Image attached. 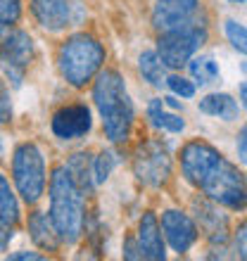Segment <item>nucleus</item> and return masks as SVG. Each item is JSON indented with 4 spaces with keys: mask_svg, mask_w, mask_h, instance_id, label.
I'll use <instances>...</instances> for the list:
<instances>
[{
    "mask_svg": "<svg viewBox=\"0 0 247 261\" xmlns=\"http://www.w3.org/2000/svg\"><path fill=\"white\" fill-rule=\"evenodd\" d=\"M93 100L103 117L105 136L112 143H124L129 138L131 124H133V105L126 93V83L121 74L114 69H105L97 74L93 86Z\"/></svg>",
    "mask_w": 247,
    "mask_h": 261,
    "instance_id": "f257e3e1",
    "label": "nucleus"
},
{
    "mask_svg": "<svg viewBox=\"0 0 247 261\" xmlns=\"http://www.w3.org/2000/svg\"><path fill=\"white\" fill-rule=\"evenodd\" d=\"M83 190L67 166H57L50 176V219L62 242H76L83 233Z\"/></svg>",
    "mask_w": 247,
    "mask_h": 261,
    "instance_id": "f03ea898",
    "label": "nucleus"
},
{
    "mask_svg": "<svg viewBox=\"0 0 247 261\" xmlns=\"http://www.w3.org/2000/svg\"><path fill=\"white\" fill-rule=\"evenodd\" d=\"M105 62V48L88 34H76L62 43L57 67L64 81L74 88H81L100 71Z\"/></svg>",
    "mask_w": 247,
    "mask_h": 261,
    "instance_id": "7ed1b4c3",
    "label": "nucleus"
},
{
    "mask_svg": "<svg viewBox=\"0 0 247 261\" xmlns=\"http://www.w3.org/2000/svg\"><path fill=\"white\" fill-rule=\"evenodd\" d=\"M34 62V41L27 31L0 24V69L12 81L14 88H19L24 81V71Z\"/></svg>",
    "mask_w": 247,
    "mask_h": 261,
    "instance_id": "20e7f679",
    "label": "nucleus"
},
{
    "mask_svg": "<svg viewBox=\"0 0 247 261\" xmlns=\"http://www.w3.org/2000/svg\"><path fill=\"white\" fill-rule=\"evenodd\" d=\"M12 178L19 195L27 202H36L45 190V162L34 143H24L14 150Z\"/></svg>",
    "mask_w": 247,
    "mask_h": 261,
    "instance_id": "39448f33",
    "label": "nucleus"
},
{
    "mask_svg": "<svg viewBox=\"0 0 247 261\" xmlns=\"http://www.w3.org/2000/svg\"><path fill=\"white\" fill-rule=\"evenodd\" d=\"M200 188L205 190L209 199L224 206H231V209H242L247 204V190L242 183V176L224 157H219V162L212 166V171L205 176Z\"/></svg>",
    "mask_w": 247,
    "mask_h": 261,
    "instance_id": "423d86ee",
    "label": "nucleus"
},
{
    "mask_svg": "<svg viewBox=\"0 0 247 261\" xmlns=\"http://www.w3.org/2000/svg\"><path fill=\"white\" fill-rule=\"evenodd\" d=\"M205 38H207V31L202 24L176 29V31H166V34L159 36L157 55L164 62V67L179 69L195 55V50L205 43Z\"/></svg>",
    "mask_w": 247,
    "mask_h": 261,
    "instance_id": "0eeeda50",
    "label": "nucleus"
},
{
    "mask_svg": "<svg viewBox=\"0 0 247 261\" xmlns=\"http://www.w3.org/2000/svg\"><path fill=\"white\" fill-rule=\"evenodd\" d=\"M31 10L36 21L50 31L76 27L86 19L83 0H31Z\"/></svg>",
    "mask_w": 247,
    "mask_h": 261,
    "instance_id": "6e6552de",
    "label": "nucleus"
},
{
    "mask_svg": "<svg viewBox=\"0 0 247 261\" xmlns=\"http://www.w3.org/2000/svg\"><path fill=\"white\" fill-rule=\"evenodd\" d=\"M133 171L140 183L159 188L171 173V159L159 143H145L133 159Z\"/></svg>",
    "mask_w": 247,
    "mask_h": 261,
    "instance_id": "1a4fd4ad",
    "label": "nucleus"
},
{
    "mask_svg": "<svg viewBox=\"0 0 247 261\" xmlns=\"http://www.w3.org/2000/svg\"><path fill=\"white\" fill-rule=\"evenodd\" d=\"M219 152L212 145L202 143V140H192L181 152V166H183V176L190 180L192 186H197L205 180V176L212 171V166L219 162Z\"/></svg>",
    "mask_w": 247,
    "mask_h": 261,
    "instance_id": "9d476101",
    "label": "nucleus"
},
{
    "mask_svg": "<svg viewBox=\"0 0 247 261\" xmlns=\"http://www.w3.org/2000/svg\"><path fill=\"white\" fill-rule=\"evenodd\" d=\"M152 24L157 31H176V29L195 27L197 19V5L192 3H174V0H159L152 10Z\"/></svg>",
    "mask_w": 247,
    "mask_h": 261,
    "instance_id": "9b49d317",
    "label": "nucleus"
},
{
    "mask_svg": "<svg viewBox=\"0 0 247 261\" xmlns=\"http://www.w3.org/2000/svg\"><path fill=\"white\" fill-rule=\"evenodd\" d=\"M90 110L86 105H69L62 107L53 117V133L62 140H74L90 130Z\"/></svg>",
    "mask_w": 247,
    "mask_h": 261,
    "instance_id": "f8f14e48",
    "label": "nucleus"
},
{
    "mask_svg": "<svg viewBox=\"0 0 247 261\" xmlns=\"http://www.w3.org/2000/svg\"><path fill=\"white\" fill-rule=\"evenodd\" d=\"M162 230L164 238L169 240V245L174 247V252H188L197 240V228L183 212L169 209L162 216Z\"/></svg>",
    "mask_w": 247,
    "mask_h": 261,
    "instance_id": "ddd939ff",
    "label": "nucleus"
},
{
    "mask_svg": "<svg viewBox=\"0 0 247 261\" xmlns=\"http://www.w3.org/2000/svg\"><path fill=\"white\" fill-rule=\"evenodd\" d=\"M138 245H140L143 259L159 261L166 256L162 233H159V223H157V219H155V214H150V212L143 214L140 226H138Z\"/></svg>",
    "mask_w": 247,
    "mask_h": 261,
    "instance_id": "4468645a",
    "label": "nucleus"
},
{
    "mask_svg": "<svg viewBox=\"0 0 247 261\" xmlns=\"http://www.w3.org/2000/svg\"><path fill=\"white\" fill-rule=\"evenodd\" d=\"M29 233H31V240L38 247L48 249V252H57V247H60V242H62L55 223L50 219V214L45 216L43 212H34L29 216Z\"/></svg>",
    "mask_w": 247,
    "mask_h": 261,
    "instance_id": "2eb2a0df",
    "label": "nucleus"
},
{
    "mask_svg": "<svg viewBox=\"0 0 247 261\" xmlns=\"http://www.w3.org/2000/svg\"><path fill=\"white\" fill-rule=\"evenodd\" d=\"M200 112H205L209 117H219L224 121H233L238 117V102L226 93H212L200 100Z\"/></svg>",
    "mask_w": 247,
    "mask_h": 261,
    "instance_id": "dca6fc26",
    "label": "nucleus"
},
{
    "mask_svg": "<svg viewBox=\"0 0 247 261\" xmlns=\"http://www.w3.org/2000/svg\"><path fill=\"white\" fill-rule=\"evenodd\" d=\"M147 117H150L152 126L164 128V130H171V133H181V130L185 128L183 119H179L176 114L164 112V102H162V100H152L150 107H147Z\"/></svg>",
    "mask_w": 247,
    "mask_h": 261,
    "instance_id": "f3484780",
    "label": "nucleus"
},
{
    "mask_svg": "<svg viewBox=\"0 0 247 261\" xmlns=\"http://www.w3.org/2000/svg\"><path fill=\"white\" fill-rule=\"evenodd\" d=\"M138 67H140L143 79H145V81H150L152 86H162V83L166 81V79H164V62L159 60L157 53H152V50L143 53V55H140V60H138Z\"/></svg>",
    "mask_w": 247,
    "mask_h": 261,
    "instance_id": "a211bd4d",
    "label": "nucleus"
},
{
    "mask_svg": "<svg viewBox=\"0 0 247 261\" xmlns=\"http://www.w3.org/2000/svg\"><path fill=\"white\" fill-rule=\"evenodd\" d=\"M67 169L69 173H71V178L79 183V188H81L83 193H88L90 188H93V166H90L88 162V154H74V157L67 162Z\"/></svg>",
    "mask_w": 247,
    "mask_h": 261,
    "instance_id": "6ab92c4d",
    "label": "nucleus"
},
{
    "mask_svg": "<svg viewBox=\"0 0 247 261\" xmlns=\"http://www.w3.org/2000/svg\"><path fill=\"white\" fill-rule=\"evenodd\" d=\"M0 219L10 226H14L19 221V206H17V199H14L10 183L5 180L3 173H0Z\"/></svg>",
    "mask_w": 247,
    "mask_h": 261,
    "instance_id": "aec40b11",
    "label": "nucleus"
},
{
    "mask_svg": "<svg viewBox=\"0 0 247 261\" xmlns=\"http://www.w3.org/2000/svg\"><path fill=\"white\" fill-rule=\"evenodd\" d=\"M190 71H192V76L197 79L200 86H207V83H212V81L219 79V67H216V62H214L212 57H200V60H192Z\"/></svg>",
    "mask_w": 247,
    "mask_h": 261,
    "instance_id": "412c9836",
    "label": "nucleus"
},
{
    "mask_svg": "<svg viewBox=\"0 0 247 261\" xmlns=\"http://www.w3.org/2000/svg\"><path fill=\"white\" fill-rule=\"evenodd\" d=\"M226 36L238 53L247 55V29L242 27V24H238V21H233V19L226 21Z\"/></svg>",
    "mask_w": 247,
    "mask_h": 261,
    "instance_id": "4be33fe9",
    "label": "nucleus"
},
{
    "mask_svg": "<svg viewBox=\"0 0 247 261\" xmlns=\"http://www.w3.org/2000/svg\"><path fill=\"white\" fill-rule=\"evenodd\" d=\"M117 164V157L112 154V152H103L100 157L95 159V164H93V176H95V183H105V180L110 178L112 169Z\"/></svg>",
    "mask_w": 247,
    "mask_h": 261,
    "instance_id": "5701e85b",
    "label": "nucleus"
},
{
    "mask_svg": "<svg viewBox=\"0 0 247 261\" xmlns=\"http://www.w3.org/2000/svg\"><path fill=\"white\" fill-rule=\"evenodd\" d=\"M21 14V0H0V24H14Z\"/></svg>",
    "mask_w": 247,
    "mask_h": 261,
    "instance_id": "b1692460",
    "label": "nucleus"
},
{
    "mask_svg": "<svg viewBox=\"0 0 247 261\" xmlns=\"http://www.w3.org/2000/svg\"><path fill=\"white\" fill-rule=\"evenodd\" d=\"M166 86L181 97H192L195 95V86H192L188 79H183V76H169V79H166Z\"/></svg>",
    "mask_w": 247,
    "mask_h": 261,
    "instance_id": "393cba45",
    "label": "nucleus"
},
{
    "mask_svg": "<svg viewBox=\"0 0 247 261\" xmlns=\"http://www.w3.org/2000/svg\"><path fill=\"white\" fill-rule=\"evenodd\" d=\"M12 119V100H10V90L5 81L0 79V124H7Z\"/></svg>",
    "mask_w": 247,
    "mask_h": 261,
    "instance_id": "a878e982",
    "label": "nucleus"
},
{
    "mask_svg": "<svg viewBox=\"0 0 247 261\" xmlns=\"http://www.w3.org/2000/svg\"><path fill=\"white\" fill-rule=\"evenodd\" d=\"M235 247H238V254L247 259V223H242L235 233Z\"/></svg>",
    "mask_w": 247,
    "mask_h": 261,
    "instance_id": "bb28decb",
    "label": "nucleus"
},
{
    "mask_svg": "<svg viewBox=\"0 0 247 261\" xmlns=\"http://www.w3.org/2000/svg\"><path fill=\"white\" fill-rule=\"evenodd\" d=\"M124 256H126V259H143L140 245L133 240H126V245H124Z\"/></svg>",
    "mask_w": 247,
    "mask_h": 261,
    "instance_id": "cd10ccee",
    "label": "nucleus"
},
{
    "mask_svg": "<svg viewBox=\"0 0 247 261\" xmlns=\"http://www.w3.org/2000/svg\"><path fill=\"white\" fill-rule=\"evenodd\" d=\"M10 238H12V233H10V223H5V221L0 219V252H5L7 249Z\"/></svg>",
    "mask_w": 247,
    "mask_h": 261,
    "instance_id": "c85d7f7f",
    "label": "nucleus"
},
{
    "mask_svg": "<svg viewBox=\"0 0 247 261\" xmlns=\"http://www.w3.org/2000/svg\"><path fill=\"white\" fill-rule=\"evenodd\" d=\"M238 157H240V162L247 164V126L240 130V136H238Z\"/></svg>",
    "mask_w": 247,
    "mask_h": 261,
    "instance_id": "c756f323",
    "label": "nucleus"
},
{
    "mask_svg": "<svg viewBox=\"0 0 247 261\" xmlns=\"http://www.w3.org/2000/svg\"><path fill=\"white\" fill-rule=\"evenodd\" d=\"M10 259L12 261H41L43 254H38V252H17V254H10Z\"/></svg>",
    "mask_w": 247,
    "mask_h": 261,
    "instance_id": "7c9ffc66",
    "label": "nucleus"
},
{
    "mask_svg": "<svg viewBox=\"0 0 247 261\" xmlns=\"http://www.w3.org/2000/svg\"><path fill=\"white\" fill-rule=\"evenodd\" d=\"M240 100H242V107L247 110V83H242L240 86Z\"/></svg>",
    "mask_w": 247,
    "mask_h": 261,
    "instance_id": "2f4dec72",
    "label": "nucleus"
},
{
    "mask_svg": "<svg viewBox=\"0 0 247 261\" xmlns=\"http://www.w3.org/2000/svg\"><path fill=\"white\" fill-rule=\"evenodd\" d=\"M164 102L169 105V107H174V110H179V107H181V102L176 100V97H164Z\"/></svg>",
    "mask_w": 247,
    "mask_h": 261,
    "instance_id": "473e14b6",
    "label": "nucleus"
},
{
    "mask_svg": "<svg viewBox=\"0 0 247 261\" xmlns=\"http://www.w3.org/2000/svg\"><path fill=\"white\" fill-rule=\"evenodd\" d=\"M174 3H192V5H197V0H174Z\"/></svg>",
    "mask_w": 247,
    "mask_h": 261,
    "instance_id": "72a5a7b5",
    "label": "nucleus"
},
{
    "mask_svg": "<svg viewBox=\"0 0 247 261\" xmlns=\"http://www.w3.org/2000/svg\"><path fill=\"white\" fill-rule=\"evenodd\" d=\"M0 157H3V147H0Z\"/></svg>",
    "mask_w": 247,
    "mask_h": 261,
    "instance_id": "f704fd0d",
    "label": "nucleus"
},
{
    "mask_svg": "<svg viewBox=\"0 0 247 261\" xmlns=\"http://www.w3.org/2000/svg\"><path fill=\"white\" fill-rule=\"evenodd\" d=\"M235 3H245V0H235Z\"/></svg>",
    "mask_w": 247,
    "mask_h": 261,
    "instance_id": "c9c22d12",
    "label": "nucleus"
}]
</instances>
